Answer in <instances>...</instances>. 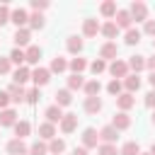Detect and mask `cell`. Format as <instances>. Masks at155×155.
Segmentation results:
<instances>
[{"label":"cell","instance_id":"30","mask_svg":"<svg viewBox=\"0 0 155 155\" xmlns=\"http://www.w3.org/2000/svg\"><path fill=\"white\" fill-rule=\"evenodd\" d=\"M68 68H70L75 75H82V70L87 68V61H85V58H80V56H75V58H70V61H68Z\"/></svg>","mask_w":155,"mask_h":155},{"label":"cell","instance_id":"45","mask_svg":"<svg viewBox=\"0 0 155 155\" xmlns=\"http://www.w3.org/2000/svg\"><path fill=\"white\" fill-rule=\"evenodd\" d=\"M31 10L34 12H44V10H48V2L46 0H31Z\"/></svg>","mask_w":155,"mask_h":155},{"label":"cell","instance_id":"1","mask_svg":"<svg viewBox=\"0 0 155 155\" xmlns=\"http://www.w3.org/2000/svg\"><path fill=\"white\" fill-rule=\"evenodd\" d=\"M107 70L114 75V80H124V78L128 75V61L116 58V61H111V63H109V68H107Z\"/></svg>","mask_w":155,"mask_h":155},{"label":"cell","instance_id":"35","mask_svg":"<svg viewBox=\"0 0 155 155\" xmlns=\"http://www.w3.org/2000/svg\"><path fill=\"white\" fill-rule=\"evenodd\" d=\"M119 155H140V145H138L136 140H126V143L121 145Z\"/></svg>","mask_w":155,"mask_h":155},{"label":"cell","instance_id":"49","mask_svg":"<svg viewBox=\"0 0 155 155\" xmlns=\"http://www.w3.org/2000/svg\"><path fill=\"white\" fill-rule=\"evenodd\" d=\"M145 68H148L150 73H155V53H153L150 58H145Z\"/></svg>","mask_w":155,"mask_h":155},{"label":"cell","instance_id":"12","mask_svg":"<svg viewBox=\"0 0 155 155\" xmlns=\"http://www.w3.org/2000/svg\"><path fill=\"white\" fill-rule=\"evenodd\" d=\"M44 116H46V121H48V124H53V126H56V124H61V119H63L65 114H63V109H61L58 104H51V107H46Z\"/></svg>","mask_w":155,"mask_h":155},{"label":"cell","instance_id":"16","mask_svg":"<svg viewBox=\"0 0 155 155\" xmlns=\"http://www.w3.org/2000/svg\"><path fill=\"white\" fill-rule=\"evenodd\" d=\"M121 82H124V92H131V94H133V92L140 90V75H136V73H133V75H126Z\"/></svg>","mask_w":155,"mask_h":155},{"label":"cell","instance_id":"27","mask_svg":"<svg viewBox=\"0 0 155 155\" xmlns=\"http://www.w3.org/2000/svg\"><path fill=\"white\" fill-rule=\"evenodd\" d=\"M82 90H85L87 97H99V92H102V82H99L97 78H94V80H87Z\"/></svg>","mask_w":155,"mask_h":155},{"label":"cell","instance_id":"36","mask_svg":"<svg viewBox=\"0 0 155 155\" xmlns=\"http://www.w3.org/2000/svg\"><path fill=\"white\" fill-rule=\"evenodd\" d=\"M44 24H46V19H44L41 12H31L29 15V29H44Z\"/></svg>","mask_w":155,"mask_h":155},{"label":"cell","instance_id":"42","mask_svg":"<svg viewBox=\"0 0 155 155\" xmlns=\"http://www.w3.org/2000/svg\"><path fill=\"white\" fill-rule=\"evenodd\" d=\"M39 99H41V92H39V87H31V90H27V99H24L27 104H36Z\"/></svg>","mask_w":155,"mask_h":155},{"label":"cell","instance_id":"41","mask_svg":"<svg viewBox=\"0 0 155 155\" xmlns=\"http://www.w3.org/2000/svg\"><path fill=\"white\" fill-rule=\"evenodd\" d=\"M97 153H99V155H119V150H116L114 143H99Z\"/></svg>","mask_w":155,"mask_h":155},{"label":"cell","instance_id":"24","mask_svg":"<svg viewBox=\"0 0 155 155\" xmlns=\"http://www.w3.org/2000/svg\"><path fill=\"white\" fill-rule=\"evenodd\" d=\"M24 53H27V63H31V65H36L39 61H41V56H44V51H41V46H29V48H24Z\"/></svg>","mask_w":155,"mask_h":155},{"label":"cell","instance_id":"38","mask_svg":"<svg viewBox=\"0 0 155 155\" xmlns=\"http://www.w3.org/2000/svg\"><path fill=\"white\" fill-rule=\"evenodd\" d=\"M10 61L12 63H17V68L22 65V63H27V53H24V48H12V53H10Z\"/></svg>","mask_w":155,"mask_h":155},{"label":"cell","instance_id":"6","mask_svg":"<svg viewBox=\"0 0 155 155\" xmlns=\"http://www.w3.org/2000/svg\"><path fill=\"white\" fill-rule=\"evenodd\" d=\"M99 31H102V24H99L94 17H87V19H82V36L92 39V36H97Z\"/></svg>","mask_w":155,"mask_h":155},{"label":"cell","instance_id":"23","mask_svg":"<svg viewBox=\"0 0 155 155\" xmlns=\"http://www.w3.org/2000/svg\"><path fill=\"white\" fill-rule=\"evenodd\" d=\"M39 138L41 140H53L56 138V126L53 124H48V121H44V124H39Z\"/></svg>","mask_w":155,"mask_h":155},{"label":"cell","instance_id":"46","mask_svg":"<svg viewBox=\"0 0 155 155\" xmlns=\"http://www.w3.org/2000/svg\"><path fill=\"white\" fill-rule=\"evenodd\" d=\"M143 31H145V34H150V36L155 39V19H148V22H143Z\"/></svg>","mask_w":155,"mask_h":155},{"label":"cell","instance_id":"53","mask_svg":"<svg viewBox=\"0 0 155 155\" xmlns=\"http://www.w3.org/2000/svg\"><path fill=\"white\" fill-rule=\"evenodd\" d=\"M150 121H153V126H155V109H153V116H150Z\"/></svg>","mask_w":155,"mask_h":155},{"label":"cell","instance_id":"10","mask_svg":"<svg viewBox=\"0 0 155 155\" xmlns=\"http://www.w3.org/2000/svg\"><path fill=\"white\" fill-rule=\"evenodd\" d=\"M114 22H116V27H119V29H126V31L133 27V17H131V12H128V10H119V12H116V17H114Z\"/></svg>","mask_w":155,"mask_h":155},{"label":"cell","instance_id":"51","mask_svg":"<svg viewBox=\"0 0 155 155\" xmlns=\"http://www.w3.org/2000/svg\"><path fill=\"white\" fill-rule=\"evenodd\" d=\"M148 82H150V87L155 90V73H150V75H148Z\"/></svg>","mask_w":155,"mask_h":155},{"label":"cell","instance_id":"4","mask_svg":"<svg viewBox=\"0 0 155 155\" xmlns=\"http://www.w3.org/2000/svg\"><path fill=\"white\" fill-rule=\"evenodd\" d=\"M12 39H15V46H17V48H24V46L29 48V46H31V29H29V27H22V29L15 31Z\"/></svg>","mask_w":155,"mask_h":155},{"label":"cell","instance_id":"48","mask_svg":"<svg viewBox=\"0 0 155 155\" xmlns=\"http://www.w3.org/2000/svg\"><path fill=\"white\" fill-rule=\"evenodd\" d=\"M143 102H145V107H148V109H155V90H150V92L145 94V99H143Z\"/></svg>","mask_w":155,"mask_h":155},{"label":"cell","instance_id":"18","mask_svg":"<svg viewBox=\"0 0 155 155\" xmlns=\"http://www.w3.org/2000/svg\"><path fill=\"white\" fill-rule=\"evenodd\" d=\"M58 126H61V131H63V133H73V131L78 128V114H65V116L61 119V124H58Z\"/></svg>","mask_w":155,"mask_h":155},{"label":"cell","instance_id":"3","mask_svg":"<svg viewBox=\"0 0 155 155\" xmlns=\"http://www.w3.org/2000/svg\"><path fill=\"white\" fill-rule=\"evenodd\" d=\"M10 22H12L17 29L29 27V12H27L24 7H15V10H12V15H10Z\"/></svg>","mask_w":155,"mask_h":155},{"label":"cell","instance_id":"8","mask_svg":"<svg viewBox=\"0 0 155 155\" xmlns=\"http://www.w3.org/2000/svg\"><path fill=\"white\" fill-rule=\"evenodd\" d=\"M31 80H34V87H44L51 80V70L48 68H34L31 70Z\"/></svg>","mask_w":155,"mask_h":155},{"label":"cell","instance_id":"28","mask_svg":"<svg viewBox=\"0 0 155 155\" xmlns=\"http://www.w3.org/2000/svg\"><path fill=\"white\" fill-rule=\"evenodd\" d=\"M17 124V111L15 109H2L0 111V126H15Z\"/></svg>","mask_w":155,"mask_h":155},{"label":"cell","instance_id":"39","mask_svg":"<svg viewBox=\"0 0 155 155\" xmlns=\"http://www.w3.org/2000/svg\"><path fill=\"white\" fill-rule=\"evenodd\" d=\"M107 92H109V94H114V97H119V94L124 92V82L111 78V80H109V85H107Z\"/></svg>","mask_w":155,"mask_h":155},{"label":"cell","instance_id":"50","mask_svg":"<svg viewBox=\"0 0 155 155\" xmlns=\"http://www.w3.org/2000/svg\"><path fill=\"white\" fill-rule=\"evenodd\" d=\"M73 155H90V153H87V148H82V145L78 148V145H75V148H73Z\"/></svg>","mask_w":155,"mask_h":155},{"label":"cell","instance_id":"15","mask_svg":"<svg viewBox=\"0 0 155 155\" xmlns=\"http://www.w3.org/2000/svg\"><path fill=\"white\" fill-rule=\"evenodd\" d=\"M111 126H114L116 131H126V128H131V116H128L126 111H119V114H114Z\"/></svg>","mask_w":155,"mask_h":155},{"label":"cell","instance_id":"7","mask_svg":"<svg viewBox=\"0 0 155 155\" xmlns=\"http://www.w3.org/2000/svg\"><path fill=\"white\" fill-rule=\"evenodd\" d=\"M5 150H7L10 155H27V153H29V145H27L22 138H12V140H7Z\"/></svg>","mask_w":155,"mask_h":155},{"label":"cell","instance_id":"47","mask_svg":"<svg viewBox=\"0 0 155 155\" xmlns=\"http://www.w3.org/2000/svg\"><path fill=\"white\" fill-rule=\"evenodd\" d=\"M12 99H10V94H7V90H0V111L2 109H7V104H10Z\"/></svg>","mask_w":155,"mask_h":155},{"label":"cell","instance_id":"19","mask_svg":"<svg viewBox=\"0 0 155 155\" xmlns=\"http://www.w3.org/2000/svg\"><path fill=\"white\" fill-rule=\"evenodd\" d=\"M116 138H119V131H116L111 124L99 128V140H102V143H116Z\"/></svg>","mask_w":155,"mask_h":155},{"label":"cell","instance_id":"32","mask_svg":"<svg viewBox=\"0 0 155 155\" xmlns=\"http://www.w3.org/2000/svg\"><path fill=\"white\" fill-rule=\"evenodd\" d=\"M29 155H48V143L46 140H34L31 145H29Z\"/></svg>","mask_w":155,"mask_h":155},{"label":"cell","instance_id":"31","mask_svg":"<svg viewBox=\"0 0 155 155\" xmlns=\"http://www.w3.org/2000/svg\"><path fill=\"white\" fill-rule=\"evenodd\" d=\"M12 128H15V138H22V140H24V138L29 136V131H31V124H29V121H17Z\"/></svg>","mask_w":155,"mask_h":155},{"label":"cell","instance_id":"20","mask_svg":"<svg viewBox=\"0 0 155 155\" xmlns=\"http://www.w3.org/2000/svg\"><path fill=\"white\" fill-rule=\"evenodd\" d=\"M116 12H119V7H116V2H114V0H104V2L99 5V15H102V17H107L109 22H111V17H116Z\"/></svg>","mask_w":155,"mask_h":155},{"label":"cell","instance_id":"33","mask_svg":"<svg viewBox=\"0 0 155 155\" xmlns=\"http://www.w3.org/2000/svg\"><path fill=\"white\" fill-rule=\"evenodd\" d=\"M51 73H65L68 70V61L63 58V56H56V58H51V68H48Z\"/></svg>","mask_w":155,"mask_h":155},{"label":"cell","instance_id":"54","mask_svg":"<svg viewBox=\"0 0 155 155\" xmlns=\"http://www.w3.org/2000/svg\"><path fill=\"white\" fill-rule=\"evenodd\" d=\"M153 48H155V39H153Z\"/></svg>","mask_w":155,"mask_h":155},{"label":"cell","instance_id":"43","mask_svg":"<svg viewBox=\"0 0 155 155\" xmlns=\"http://www.w3.org/2000/svg\"><path fill=\"white\" fill-rule=\"evenodd\" d=\"M10 15H12V10H10L7 5H0V27L10 22Z\"/></svg>","mask_w":155,"mask_h":155},{"label":"cell","instance_id":"29","mask_svg":"<svg viewBox=\"0 0 155 155\" xmlns=\"http://www.w3.org/2000/svg\"><path fill=\"white\" fill-rule=\"evenodd\" d=\"M140 36H143V31L136 29V27H131V29L124 34V41H126V46H136V44L140 41Z\"/></svg>","mask_w":155,"mask_h":155},{"label":"cell","instance_id":"52","mask_svg":"<svg viewBox=\"0 0 155 155\" xmlns=\"http://www.w3.org/2000/svg\"><path fill=\"white\" fill-rule=\"evenodd\" d=\"M148 153H150V155H155V143L150 145V150H148Z\"/></svg>","mask_w":155,"mask_h":155},{"label":"cell","instance_id":"21","mask_svg":"<svg viewBox=\"0 0 155 155\" xmlns=\"http://www.w3.org/2000/svg\"><path fill=\"white\" fill-rule=\"evenodd\" d=\"M27 80H31V70H29L27 65H19V68L12 73V82H15V85H24Z\"/></svg>","mask_w":155,"mask_h":155},{"label":"cell","instance_id":"25","mask_svg":"<svg viewBox=\"0 0 155 155\" xmlns=\"http://www.w3.org/2000/svg\"><path fill=\"white\" fill-rule=\"evenodd\" d=\"M128 70H133L136 75H138L140 70H145V56H140V53L131 56V58H128Z\"/></svg>","mask_w":155,"mask_h":155},{"label":"cell","instance_id":"44","mask_svg":"<svg viewBox=\"0 0 155 155\" xmlns=\"http://www.w3.org/2000/svg\"><path fill=\"white\" fill-rule=\"evenodd\" d=\"M12 70V61H10V56L7 58H0V75H7Z\"/></svg>","mask_w":155,"mask_h":155},{"label":"cell","instance_id":"13","mask_svg":"<svg viewBox=\"0 0 155 155\" xmlns=\"http://www.w3.org/2000/svg\"><path fill=\"white\" fill-rule=\"evenodd\" d=\"M7 94H10V99L15 102V104H19V102H24L27 99V90H24V85H10L7 87Z\"/></svg>","mask_w":155,"mask_h":155},{"label":"cell","instance_id":"14","mask_svg":"<svg viewBox=\"0 0 155 155\" xmlns=\"http://www.w3.org/2000/svg\"><path fill=\"white\" fill-rule=\"evenodd\" d=\"M82 109H85V114H99L102 111V99L99 97H85V102H82Z\"/></svg>","mask_w":155,"mask_h":155},{"label":"cell","instance_id":"55","mask_svg":"<svg viewBox=\"0 0 155 155\" xmlns=\"http://www.w3.org/2000/svg\"><path fill=\"white\" fill-rule=\"evenodd\" d=\"M140 155H150V153H140Z\"/></svg>","mask_w":155,"mask_h":155},{"label":"cell","instance_id":"37","mask_svg":"<svg viewBox=\"0 0 155 155\" xmlns=\"http://www.w3.org/2000/svg\"><path fill=\"white\" fill-rule=\"evenodd\" d=\"M85 82H87V80H85L82 75H75V73H73V75L68 78V90H70V92H73V90H82Z\"/></svg>","mask_w":155,"mask_h":155},{"label":"cell","instance_id":"17","mask_svg":"<svg viewBox=\"0 0 155 155\" xmlns=\"http://www.w3.org/2000/svg\"><path fill=\"white\" fill-rule=\"evenodd\" d=\"M133 104H136V97H133L131 92H121V94L116 97V107H119V111H128Z\"/></svg>","mask_w":155,"mask_h":155},{"label":"cell","instance_id":"40","mask_svg":"<svg viewBox=\"0 0 155 155\" xmlns=\"http://www.w3.org/2000/svg\"><path fill=\"white\" fill-rule=\"evenodd\" d=\"M109 65H107V61H102V58H94L92 63H90V70L94 73V75H99V73H104Z\"/></svg>","mask_w":155,"mask_h":155},{"label":"cell","instance_id":"5","mask_svg":"<svg viewBox=\"0 0 155 155\" xmlns=\"http://www.w3.org/2000/svg\"><path fill=\"white\" fill-rule=\"evenodd\" d=\"M116 56H119L116 41H104V44L99 46V58H102V61H116Z\"/></svg>","mask_w":155,"mask_h":155},{"label":"cell","instance_id":"34","mask_svg":"<svg viewBox=\"0 0 155 155\" xmlns=\"http://www.w3.org/2000/svg\"><path fill=\"white\" fill-rule=\"evenodd\" d=\"M48 153L51 155H61V153H65V140L63 138H53V140H48Z\"/></svg>","mask_w":155,"mask_h":155},{"label":"cell","instance_id":"11","mask_svg":"<svg viewBox=\"0 0 155 155\" xmlns=\"http://www.w3.org/2000/svg\"><path fill=\"white\" fill-rule=\"evenodd\" d=\"M82 46H85V41H82V36H78V34H70L68 41H65V48H68V53H73V56H80Z\"/></svg>","mask_w":155,"mask_h":155},{"label":"cell","instance_id":"2","mask_svg":"<svg viewBox=\"0 0 155 155\" xmlns=\"http://www.w3.org/2000/svg\"><path fill=\"white\" fill-rule=\"evenodd\" d=\"M128 12H131V17H133L136 22H148V5H145V2H140V0L131 2Z\"/></svg>","mask_w":155,"mask_h":155},{"label":"cell","instance_id":"22","mask_svg":"<svg viewBox=\"0 0 155 155\" xmlns=\"http://www.w3.org/2000/svg\"><path fill=\"white\" fill-rule=\"evenodd\" d=\"M56 104L63 109V107H68V104H73V92L68 90V87H63V90H56Z\"/></svg>","mask_w":155,"mask_h":155},{"label":"cell","instance_id":"9","mask_svg":"<svg viewBox=\"0 0 155 155\" xmlns=\"http://www.w3.org/2000/svg\"><path fill=\"white\" fill-rule=\"evenodd\" d=\"M82 148H99V131L94 128H85L82 131Z\"/></svg>","mask_w":155,"mask_h":155},{"label":"cell","instance_id":"26","mask_svg":"<svg viewBox=\"0 0 155 155\" xmlns=\"http://www.w3.org/2000/svg\"><path fill=\"white\" fill-rule=\"evenodd\" d=\"M102 34L107 36V41H114L116 36H119V27H116V22L111 19V22H104L102 24Z\"/></svg>","mask_w":155,"mask_h":155}]
</instances>
